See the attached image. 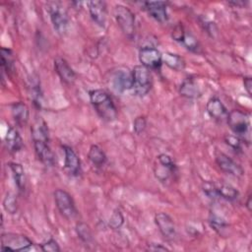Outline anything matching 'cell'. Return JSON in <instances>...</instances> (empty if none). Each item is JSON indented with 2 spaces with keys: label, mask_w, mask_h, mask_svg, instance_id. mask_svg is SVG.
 Returning <instances> with one entry per match:
<instances>
[{
  "label": "cell",
  "mask_w": 252,
  "mask_h": 252,
  "mask_svg": "<svg viewBox=\"0 0 252 252\" xmlns=\"http://www.w3.org/2000/svg\"><path fill=\"white\" fill-rule=\"evenodd\" d=\"M31 132L37 159L46 166L54 165L55 156L49 146L48 128L45 121L40 117L35 119L31 128Z\"/></svg>",
  "instance_id": "1"
},
{
  "label": "cell",
  "mask_w": 252,
  "mask_h": 252,
  "mask_svg": "<svg viewBox=\"0 0 252 252\" xmlns=\"http://www.w3.org/2000/svg\"><path fill=\"white\" fill-rule=\"evenodd\" d=\"M90 101L98 116L107 122H112L117 118L116 106L110 95L103 90H92L89 93Z\"/></svg>",
  "instance_id": "2"
},
{
  "label": "cell",
  "mask_w": 252,
  "mask_h": 252,
  "mask_svg": "<svg viewBox=\"0 0 252 252\" xmlns=\"http://www.w3.org/2000/svg\"><path fill=\"white\" fill-rule=\"evenodd\" d=\"M227 124L230 130L244 141L250 142V116L248 113L239 109H233L228 112Z\"/></svg>",
  "instance_id": "3"
},
{
  "label": "cell",
  "mask_w": 252,
  "mask_h": 252,
  "mask_svg": "<svg viewBox=\"0 0 252 252\" xmlns=\"http://www.w3.org/2000/svg\"><path fill=\"white\" fill-rule=\"evenodd\" d=\"M113 15L122 32L129 38L135 34V15L126 6L118 4L114 6Z\"/></svg>",
  "instance_id": "4"
},
{
  "label": "cell",
  "mask_w": 252,
  "mask_h": 252,
  "mask_svg": "<svg viewBox=\"0 0 252 252\" xmlns=\"http://www.w3.org/2000/svg\"><path fill=\"white\" fill-rule=\"evenodd\" d=\"M46 10L54 30L58 33L63 34L67 31L69 25V17L66 9L60 2L51 1L46 4Z\"/></svg>",
  "instance_id": "5"
},
{
  "label": "cell",
  "mask_w": 252,
  "mask_h": 252,
  "mask_svg": "<svg viewBox=\"0 0 252 252\" xmlns=\"http://www.w3.org/2000/svg\"><path fill=\"white\" fill-rule=\"evenodd\" d=\"M132 89L137 95H146L152 88V77L149 69L143 65H136L131 71Z\"/></svg>",
  "instance_id": "6"
},
{
  "label": "cell",
  "mask_w": 252,
  "mask_h": 252,
  "mask_svg": "<svg viewBox=\"0 0 252 252\" xmlns=\"http://www.w3.org/2000/svg\"><path fill=\"white\" fill-rule=\"evenodd\" d=\"M57 210L67 220H72L77 216V209L72 196L65 190L56 189L53 193Z\"/></svg>",
  "instance_id": "7"
},
{
  "label": "cell",
  "mask_w": 252,
  "mask_h": 252,
  "mask_svg": "<svg viewBox=\"0 0 252 252\" xmlns=\"http://www.w3.org/2000/svg\"><path fill=\"white\" fill-rule=\"evenodd\" d=\"M32 246V241L23 234L3 233L1 236L2 251H25Z\"/></svg>",
  "instance_id": "8"
},
{
  "label": "cell",
  "mask_w": 252,
  "mask_h": 252,
  "mask_svg": "<svg viewBox=\"0 0 252 252\" xmlns=\"http://www.w3.org/2000/svg\"><path fill=\"white\" fill-rule=\"evenodd\" d=\"M177 168L172 158L166 154H160L157 157V161L154 167V172L158 180L166 182L176 172Z\"/></svg>",
  "instance_id": "9"
},
{
  "label": "cell",
  "mask_w": 252,
  "mask_h": 252,
  "mask_svg": "<svg viewBox=\"0 0 252 252\" xmlns=\"http://www.w3.org/2000/svg\"><path fill=\"white\" fill-rule=\"evenodd\" d=\"M139 61L147 69L157 70L162 64V54L156 47L144 46L139 50Z\"/></svg>",
  "instance_id": "10"
},
{
  "label": "cell",
  "mask_w": 252,
  "mask_h": 252,
  "mask_svg": "<svg viewBox=\"0 0 252 252\" xmlns=\"http://www.w3.org/2000/svg\"><path fill=\"white\" fill-rule=\"evenodd\" d=\"M155 222H156V225L158 226L159 232L165 239L171 240L175 237V234H176L175 224L169 215H167L166 213H163V212L156 214L155 215Z\"/></svg>",
  "instance_id": "11"
},
{
  "label": "cell",
  "mask_w": 252,
  "mask_h": 252,
  "mask_svg": "<svg viewBox=\"0 0 252 252\" xmlns=\"http://www.w3.org/2000/svg\"><path fill=\"white\" fill-rule=\"evenodd\" d=\"M144 9L147 13L158 23H165L168 21L167 3L162 1H148L144 2Z\"/></svg>",
  "instance_id": "12"
},
{
  "label": "cell",
  "mask_w": 252,
  "mask_h": 252,
  "mask_svg": "<svg viewBox=\"0 0 252 252\" xmlns=\"http://www.w3.org/2000/svg\"><path fill=\"white\" fill-rule=\"evenodd\" d=\"M216 162L220 169L226 174L239 177L242 176L244 173L243 168L223 153H219L216 155Z\"/></svg>",
  "instance_id": "13"
},
{
  "label": "cell",
  "mask_w": 252,
  "mask_h": 252,
  "mask_svg": "<svg viewBox=\"0 0 252 252\" xmlns=\"http://www.w3.org/2000/svg\"><path fill=\"white\" fill-rule=\"evenodd\" d=\"M89 13L93 21L99 27L104 28L107 18L106 4L103 1H89L87 3Z\"/></svg>",
  "instance_id": "14"
},
{
  "label": "cell",
  "mask_w": 252,
  "mask_h": 252,
  "mask_svg": "<svg viewBox=\"0 0 252 252\" xmlns=\"http://www.w3.org/2000/svg\"><path fill=\"white\" fill-rule=\"evenodd\" d=\"M64 151V167L67 172L73 176H77L81 172V160L75 151L69 146H62Z\"/></svg>",
  "instance_id": "15"
},
{
  "label": "cell",
  "mask_w": 252,
  "mask_h": 252,
  "mask_svg": "<svg viewBox=\"0 0 252 252\" xmlns=\"http://www.w3.org/2000/svg\"><path fill=\"white\" fill-rule=\"evenodd\" d=\"M54 69L65 84L71 85L76 81V73L64 58L57 57L54 59Z\"/></svg>",
  "instance_id": "16"
},
{
  "label": "cell",
  "mask_w": 252,
  "mask_h": 252,
  "mask_svg": "<svg viewBox=\"0 0 252 252\" xmlns=\"http://www.w3.org/2000/svg\"><path fill=\"white\" fill-rule=\"evenodd\" d=\"M208 114L216 120H223L227 117L228 110L218 97H211L206 104Z\"/></svg>",
  "instance_id": "17"
},
{
  "label": "cell",
  "mask_w": 252,
  "mask_h": 252,
  "mask_svg": "<svg viewBox=\"0 0 252 252\" xmlns=\"http://www.w3.org/2000/svg\"><path fill=\"white\" fill-rule=\"evenodd\" d=\"M4 144L10 153H17L23 148V140L17 129L12 126L8 127L4 138Z\"/></svg>",
  "instance_id": "18"
},
{
  "label": "cell",
  "mask_w": 252,
  "mask_h": 252,
  "mask_svg": "<svg viewBox=\"0 0 252 252\" xmlns=\"http://www.w3.org/2000/svg\"><path fill=\"white\" fill-rule=\"evenodd\" d=\"M112 85L113 88L119 93H123L127 90L132 89L131 73H128L124 70L116 71L112 76Z\"/></svg>",
  "instance_id": "19"
},
{
  "label": "cell",
  "mask_w": 252,
  "mask_h": 252,
  "mask_svg": "<svg viewBox=\"0 0 252 252\" xmlns=\"http://www.w3.org/2000/svg\"><path fill=\"white\" fill-rule=\"evenodd\" d=\"M179 94L184 97L195 99L202 95V91L193 78H187L180 85Z\"/></svg>",
  "instance_id": "20"
},
{
  "label": "cell",
  "mask_w": 252,
  "mask_h": 252,
  "mask_svg": "<svg viewBox=\"0 0 252 252\" xmlns=\"http://www.w3.org/2000/svg\"><path fill=\"white\" fill-rule=\"evenodd\" d=\"M11 112L18 126L24 127L25 125H27L30 118V110L27 104H25L22 101L15 102L11 106Z\"/></svg>",
  "instance_id": "21"
},
{
  "label": "cell",
  "mask_w": 252,
  "mask_h": 252,
  "mask_svg": "<svg viewBox=\"0 0 252 252\" xmlns=\"http://www.w3.org/2000/svg\"><path fill=\"white\" fill-rule=\"evenodd\" d=\"M88 158L90 161L96 167H100L105 164L107 158L103 150L97 146V145H92L90 147L89 153H88Z\"/></svg>",
  "instance_id": "22"
},
{
  "label": "cell",
  "mask_w": 252,
  "mask_h": 252,
  "mask_svg": "<svg viewBox=\"0 0 252 252\" xmlns=\"http://www.w3.org/2000/svg\"><path fill=\"white\" fill-rule=\"evenodd\" d=\"M162 63L174 71H182L185 68L184 59L181 56L170 52L162 54Z\"/></svg>",
  "instance_id": "23"
},
{
  "label": "cell",
  "mask_w": 252,
  "mask_h": 252,
  "mask_svg": "<svg viewBox=\"0 0 252 252\" xmlns=\"http://www.w3.org/2000/svg\"><path fill=\"white\" fill-rule=\"evenodd\" d=\"M9 166L18 189L20 191H24L26 188V174L22 164L18 162H10Z\"/></svg>",
  "instance_id": "24"
},
{
  "label": "cell",
  "mask_w": 252,
  "mask_h": 252,
  "mask_svg": "<svg viewBox=\"0 0 252 252\" xmlns=\"http://www.w3.org/2000/svg\"><path fill=\"white\" fill-rule=\"evenodd\" d=\"M217 190L219 197L227 201H234L239 196V192L237 191V189L229 184L221 183L220 185H217Z\"/></svg>",
  "instance_id": "25"
},
{
  "label": "cell",
  "mask_w": 252,
  "mask_h": 252,
  "mask_svg": "<svg viewBox=\"0 0 252 252\" xmlns=\"http://www.w3.org/2000/svg\"><path fill=\"white\" fill-rule=\"evenodd\" d=\"M76 232L79 238L86 244L93 242V234L91 227L84 221H80L76 224Z\"/></svg>",
  "instance_id": "26"
},
{
  "label": "cell",
  "mask_w": 252,
  "mask_h": 252,
  "mask_svg": "<svg viewBox=\"0 0 252 252\" xmlns=\"http://www.w3.org/2000/svg\"><path fill=\"white\" fill-rule=\"evenodd\" d=\"M14 66V60H13V55L10 49L1 48V67L3 71L11 72L13 70Z\"/></svg>",
  "instance_id": "27"
},
{
  "label": "cell",
  "mask_w": 252,
  "mask_h": 252,
  "mask_svg": "<svg viewBox=\"0 0 252 252\" xmlns=\"http://www.w3.org/2000/svg\"><path fill=\"white\" fill-rule=\"evenodd\" d=\"M181 44H183L188 50L195 52V53H199L200 52V44L198 42V40L196 39L195 36H193L191 33H185L183 40L181 41Z\"/></svg>",
  "instance_id": "28"
},
{
  "label": "cell",
  "mask_w": 252,
  "mask_h": 252,
  "mask_svg": "<svg viewBox=\"0 0 252 252\" xmlns=\"http://www.w3.org/2000/svg\"><path fill=\"white\" fill-rule=\"evenodd\" d=\"M3 208L7 213H9L11 215H13L17 212L18 203H17L16 197L13 194H11V193L6 194V196L3 200Z\"/></svg>",
  "instance_id": "29"
},
{
  "label": "cell",
  "mask_w": 252,
  "mask_h": 252,
  "mask_svg": "<svg viewBox=\"0 0 252 252\" xmlns=\"http://www.w3.org/2000/svg\"><path fill=\"white\" fill-rule=\"evenodd\" d=\"M124 222V217L122 215V213L119 210H114L112 215L109 218L108 220V225L112 228V229H117L120 228L121 225Z\"/></svg>",
  "instance_id": "30"
},
{
  "label": "cell",
  "mask_w": 252,
  "mask_h": 252,
  "mask_svg": "<svg viewBox=\"0 0 252 252\" xmlns=\"http://www.w3.org/2000/svg\"><path fill=\"white\" fill-rule=\"evenodd\" d=\"M202 190L211 199H216L219 197L218 190H217V184L212 181H204L202 184Z\"/></svg>",
  "instance_id": "31"
},
{
  "label": "cell",
  "mask_w": 252,
  "mask_h": 252,
  "mask_svg": "<svg viewBox=\"0 0 252 252\" xmlns=\"http://www.w3.org/2000/svg\"><path fill=\"white\" fill-rule=\"evenodd\" d=\"M209 221H210L211 226L220 234H222V231L225 230L227 228V226H228L227 223L222 219H220L219 217H216V216H214V217L212 216L210 218Z\"/></svg>",
  "instance_id": "32"
},
{
  "label": "cell",
  "mask_w": 252,
  "mask_h": 252,
  "mask_svg": "<svg viewBox=\"0 0 252 252\" xmlns=\"http://www.w3.org/2000/svg\"><path fill=\"white\" fill-rule=\"evenodd\" d=\"M40 249L44 252H59L61 250L59 247V244L53 238H50L47 241L41 243Z\"/></svg>",
  "instance_id": "33"
},
{
  "label": "cell",
  "mask_w": 252,
  "mask_h": 252,
  "mask_svg": "<svg viewBox=\"0 0 252 252\" xmlns=\"http://www.w3.org/2000/svg\"><path fill=\"white\" fill-rule=\"evenodd\" d=\"M147 127V120L144 116H138L133 122V130L136 134H142Z\"/></svg>",
  "instance_id": "34"
},
{
  "label": "cell",
  "mask_w": 252,
  "mask_h": 252,
  "mask_svg": "<svg viewBox=\"0 0 252 252\" xmlns=\"http://www.w3.org/2000/svg\"><path fill=\"white\" fill-rule=\"evenodd\" d=\"M225 143L235 151L241 150V139L234 135H226L224 137Z\"/></svg>",
  "instance_id": "35"
},
{
  "label": "cell",
  "mask_w": 252,
  "mask_h": 252,
  "mask_svg": "<svg viewBox=\"0 0 252 252\" xmlns=\"http://www.w3.org/2000/svg\"><path fill=\"white\" fill-rule=\"evenodd\" d=\"M186 32L183 28V26L181 24H178L174 27V29L172 30V33H171V36L172 38L175 40V41H178L181 43V41L183 40L184 38V35H185Z\"/></svg>",
  "instance_id": "36"
},
{
  "label": "cell",
  "mask_w": 252,
  "mask_h": 252,
  "mask_svg": "<svg viewBox=\"0 0 252 252\" xmlns=\"http://www.w3.org/2000/svg\"><path fill=\"white\" fill-rule=\"evenodd\" d=\"M243 86L248 94V95H251L252 94V79L250 77H245L243 78Z\"/></svg>",
  "instance_id": "37"
},
{
  "label": "cell",
  "mask_w": 252,
  "mask_h": 252,
  "mask_svg": "<svg viewBox=\"0 0 252 252\" xmlns=\"http://www.w3.org/2000/svg\"><path fill=\"white\" fill-rule=\"evenodd\" d=\"M149 249L153 250V251H167L168 250L166 247L161 246V245H157V244H151L149 246Z\"/></svg>",
  "instance_id": "38"
},
{
  "label": "cell",
  "mask_w": 252,
  "mask_h": 252,
  "mask_svg": "<svg viewBox=\"0 0 252 252\" xmlns=\"http://www.w3.org/2000/svg\"><path fill=\"white\" fill-rule=\"evenodd\" d=\"M246 208L249 212L251 211V196H248V199H247V202H246Z\"/></svg>",
  "instance_id": "39"
}]
</instances>
